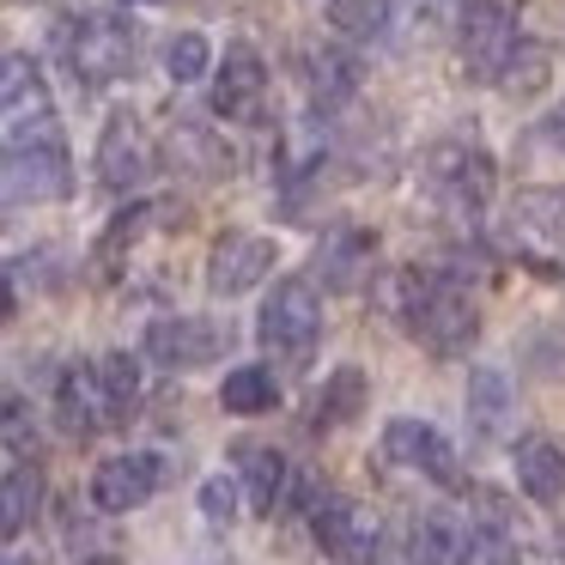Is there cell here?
Instances as JSON below:
<instances>
[{
    "mask_svg": "<svg viewBox=\"0 0 565 565\" xmlns=\"http://www.w3.org/2000/svg\"><path fill=\"white\" fill-rule=\"evenodd\" d=\"M310 535H317V547L329 553V559H341V565L383 559L377 553V516H371L365 504H353V499H334V492H322V499L310 504Z\"/></svg>",
    "mask_w": 565,
    "mask_h": 565,
    "instance_id": "obj_9",
    "label": "cell"
},
{
    "mask_svg": "<svg viewBox=\"0 0 565 565\" xmlns=\"http://www.w3.org/2000/svg\"><path fill=\"white\" fill-rule=\"evenodd\" d=\"M55 414H62V426L74 431V438H98V431L116 426L110 402H104V390H98V365L62 371V383H55Z\"/></svg>",
    "mask_w": 565,
    "mask_h": 565,
    "instance_id": "obj_18",
    "label": "cell"
},
{
    "mask_svg": "<svg viewBox=\"0 0 565 565\" xmlns=\"http://www.w3.org/2000/svg\"><path fill=\"white\" fill-rule=\"evenodd\" d=\"M365 402H371V377L359 365H341V371H329V383H322L317 402H310V426L334 431V426H347V419L365 414Z\"/></svg>",
    "mask_w": 565,
    "mask_h": 565,
    "instance_id": "obj_21",
    "label": "cell"
},
{
    "mask_svg": "<svg viewBox=\"0 0 565 565\" xmlns=\"http://www.w3.org/2000/svg\"><path fill=\"white\" fill-rule=\"evenodd\" d=\"M74 195V159L62 135L7 140V207H43Z\"/></svg>",
    "mask_w": 565,
    "mask_h": 565,
    "instance_id": "obj_6",
    "label": "cell"
},
{
    "mask_svg": "<svg viewBox=\"0 0 565 565\" xmlns=\"http://www.w3.org/2000/svg\"><path fill=\"white\" fill-rule=\"evenodd\" d=\"M256 341L268 347L274 359H286V365H305V359L317 353V341H322V298H317V286L298 280V274L274 280V292L262 298V317H256Z\"/></svg>",
    "mask_w": 565,
    "mask_h": 565,
    "instance_id": "obj_4",
    "label": "cell"
},
{
    "mask_svg": "<svg viewBox=\"0 0 565 565\" xmlns=\"http://www.w3.org/2000/svg\"><path fill=\"white\" fill-rule=\"evenodd\" d=\"M171 159L183 164L189 177H225V171H232V152H225L201 122H177L171 128Z\"/></svg>",
    "mask_w": 565,
    "mask_h": 565,
    "instance_id": "obj_24",
    "label": "cell"
},
{
    "mask_svg": "<svg viewBox=\"0 0 565 565\" xmlns=\"http://www.w3.org/2000/svg\"><path fill=\"white\" fill-rule=\"evenodd\" d=\"M262 98H268V67L249 43H225V62L213 74V116L225 122H256Z\"/></svg>",
    "mask_w": 565,
    "mask_h": 565,
    "instance_id": "obj_14",
    "label": "cell"
},
{
    "mask_svg": "<svg viewBox=\"0 0 565 565\" xmlns=\"http://www.w3.org/2000/svg\"><path fill=\"white\" fill-rule=\"evenodd\" d=\"M371 565H390V559H371Z\"/></svg>",
    "mask_w": 565,
    "mask_h": 565,
    "instance_id": "obj_34",
    "label": "cell"
},
{
    "mask_svg": "<svg viewBox=\"0 0 565 565\" xmlns=\"http://www.w3.org/2000/svg\"><path fill=\"white\" fill-rule=\"evenodd\" d=\"M159 480H164V456L159 450H128V456H110V462L92 475V504L98 511H110V516H122V511H140V504L159 492Z\"/></svg>",
    "mask_w": 565,
    "mask_h": 565,
    "instance_id": "obj_13",
    "label": "cell"
},
{
    "mask_svg": "<svg viewBox=\"0 0 565 565\" xmlns=\"http://www.w3.org/2000/svg\"><path fill=\"white\" fill-rule=\"evenodd\" d=\"M305 86H310L317 116H334L341 104L359 98V62L347 50H310L305 55Z\"/></svg>",
    "mask_w": 565,
    "mask_h": 565,
    "instance_id": "obj_19",
    "label": "cell"
},
{
    "mask_svg": "<svg viewBox=\"0 0 565 565\" xmlns=\"http://www.w3.org/2000/svg\"><path fill=\"white\" fill-rule=\"evenodd\" d=\"M232 347V329L213 317H159L147 322V359L164 371H195V365H213L225 359Z\"/></svg>",
    "mask_w": 565,
    "mask_h": 565,
    "instance_id": "obj_8",
    "label": "cell"
},
{
    "mask_svg": "<svg viewBox=\"0 0 565 565\" xmlns=\"http://www.w3.org/2000/svg\"><path fill=\"white\" fill-rule=\"evenodd\" d=\"M468 419H475L480 438H499L504 419H511V377L492 365L468 371Z\"/></svg>",
    "mask_w": 565,
    "mask_h": 565,
    "instance_id": "obj_23",
    "label": "cell"
},
{
    "mask_svg": "<svg viewBox=\"0 0 565 565\" xmlns=\"http://www.w3.org/2000/svg\"><path fill=\"white\" fill-rule=\"evenodd\" d=\"M541 140H553V147H565V104L547 116V122H541Z\"/></svg>",
    "mask_w": 565,
    "mask_h": 565,
    "instance_id": "obj_31",
    "label": "cell"
},
{
    "mask_svg": "<svg viewBox=\"0 0 565 565\" xmlns=\"http://www.w3.org/2000/svg\"><path fill=\"white\" fill-rule=\"evenodd\" d=\"M79 565H122V559H110V553H98V559H79Z\"/></svg>",
    "mask_w": 565,
    "mask_h": 565,
    "instance_id": "obj_33",
    "label": "cell"
},
{
    "mask_svg": "<svg viewBox=\"0 0 565 565\" xmlns=\"http://www.w3.org/2000/svg\"><path fill=\"white\" fill-rule=\"evenodd\" d=\"M201 516H207V523H232L237 516V487L225 475H213V480H201Z\"/></svg>",
    "mask_w": 565,
    "mask_h": 565,
    "instance_id": "obj_30",
    "label": "cell"
},
{
    "mask_svg": "<svg viewBox=\"0 0 565 565\" xmlns=\"http://www.w3.org/2000/svg\"><path fill=\"white\" fill-rule=\"evenodd\" d=\"M329 25L353 43H371L390 31V0H329Z\"/></svg>",
    "mask_w": 565,
    "mask_h": 565,
    "instance_id": "obj_27",
    "label": "cell"
},
{
    "mask_svg": "<svg viewBox=\"0 0 565 565\" xmlns=\"http://www.w3.org/2000/svg\"><path fill=\"white\" fill-rule=\"evenodd\" d=\"M98 390H104V402H110L116 426H122V419L140 407V390H147V377H140V359H135V353H104V359H98Z\"/></svg>",
    "mask_w": 565,
    "mask_h": 565,
    "instance_id": "obj_26",
    "label": "cell"
},
{
    "mask_svg": "<svg viewBox=\"0 0 565 565\" xmlns=\"http://www.w3.org/2000/svg\"><path fill=\"white\" fill-rule=\"evenodd\" d=\"M152 177V140L147 128H140L135 110H110V122H104L98 135V183L110 189V195H128V189H140Z\"/></svg>",
    "mask_w": 565,
    "mask_h": 565,
    "instance_id": "obj_12",
    "label": "cell"
},
{
    "mask_svg": "<svg viewBox=\"0 0 565 565\" xmlns=\"http://www.w3.org/2000/svg\"><path fill=\"white\" fill-rule=\"evenodd\" d=\"M419 183H426L431 207L444 213L450 225H468L475 232L492 207V159L475 147V140H438V147L419 159Z\"/></svg>",
    "mask_w": 565,
    "mask_h": 565,
    "instance_id": "obj_3",
    "label": "cell"
},
{
    "mask_svg": "<svg viewBox=\"0 0 565 565\" xmlns=\"http://www.w3.org/2000/svg\"><path fill=\"white\" fill-rule=\"evenodd\" d=\"M0 104H7V140H43V135H62L55 122V98H50V79L31 55H7L0 67Z\"/></svg>",
    "mask_w": 565,
    "mask_h": 565,
    "instance_id": "obj_7",
    "label": "cell"
},
{
    "mask_svg": "<svg viewBox=\"0 0 565 565\" xmlns=\"http://www.w3.org/2000/svg\"><path fill=\"white\" fill-rule=\"evenodd\" d=\"M407 565H475V529L450 511H419L407 529Z\"/></svg>",
    "mask_w": 565,
    "mask_h": 565,
    "instance_id": "obj_16",
    "label": "cell"
},
{
    "mask_svg": "<svg viewBox=\"0 0 565 565\" xmlns=\"http://www.w3.org/2000/svg\"><path fill=\"white\" fill-rule=\"evenodd\" d=\"M220 402H225V414H268L280 402V383H274L268 365H237V371H225Z\"/></svg>",
    "mask_w": 565,
    "mask_h": 565,
    "instance_id": "obj_25",
    "label": "cell"
},
{
    "mask_svg": "<svg viewBox=\"0 0 565 565\" xmlns=\"http://www.w3.org/2000/svg\"><path fill=\"white\" fill-rule=\"evenodd\" d=\"M232 468L244 475L249 504H256L262 516L286 511V499H292V475H298V468H286V456L274 450V444H262V438H237V444H232Z\"/></svg>",
    "mask_w": 565,
    "mask_h": 565,
    "instance_id": "obj_15",
    "label": "cell"
},
{
    "mask_svg": "<svg viewBox=\"0 0 565 565\" xmlns=\"http://www.w3.org/2000/svg\"><path fill=\"white\" fill-rule=\"evenodd\" d=\"M7 565H38V559H31V553H19V547H13V553H7Z\"/></svg>",
    "mask_w": 565,
    "mask_h": 565,
    "instance_id": "obj_32",
    "label": "cell"
},
{
    "mask_svg": "<svg viewBox=\"0 0 565 565\" xmlns=\"http://www.w3.org/2000/svg\"><path fill=\"white\" fill-rule=\"evenodd\" d=\"M511 98H529L535 86H547V50L541 43H523V50L511 55V67H504V79H499Z\"/></svg>",
    "mask_w": 565,
    "mask_h": 565,
    "instance_id": "obj_29",
    "label": "cell"
},
{
    "mask_svg": "<svg viewBox=\"0 0 565 565\" xmlns=\"http://www.w3.org/2000/svg\"><path fill=\"white\" fill-rule=\"evenodd\" d=\"M390 310L402 317V329L438 359L468 353L475 334H480L475 292H468V280L456 268H402L390 280Z\"/></svg>",
    "mask_w": 565,
    "mask_h": 565,
    "instance_id": "obj_1",
    "label": "cell"
},
{
    "mask_svg": "<svg viewBox=\"0 0 565 565\" xmlns=\"http://www.w3.org/2000/svg\"><path fill=\"white\" fill-rule=\"evenodd\" d=\"M516 487L535 504H559L565 499V450L553 438H523L516 444Z\"/></svg>",
    "mask_w": 565,
    "mask_h": 565,
    "instance_id": "obj_22",
    "label": "cell"
},
{
    "mask_svg": "<svg viewBox=\"0 0 565 565\" xmlns=\"http://www.w3.org/2000/svg\"><path fill=\"white\" fill-rule=\"evenodd\" d=\"M55 55H62L74 86L98 92V86H116L122 74H135L140 31L116 13H67L55 19Z\"/></svg>",
    "mask_w": 565,
    "mask_h": 565,
    "instance_id": "obj_2",
    "label": "cell"
},
{
    "mask_svg": "<svg viewBox=\"0 0 565 565\" xmlns=\"http://www.w3.org/2000/svg\"><path fill=\"white\" fill-rule=\"evenodd\" d=\"M383 456H390V462H402V468H414V475H426L431 487L462 492L456 450L444 444L438 426H426V419H390V426H383Z\"/></svg>",
    "mask_w": 565,
    "mask_h": 565,
    "instance_id": "obj_11",
    "label": "cell"
},
{
    "mask_svg": "<svg viewBox=\"0 0 565 565\" xmlns=\"http://www.w3.org/2000/svg\"><path fill=\"white\" fill-rule=\"evenodd\" d=\"M207 67H213V43L201 31H177L171 50H164V74L177 86H195V79H207Z\"/></svg>",
    "mask_w": 565,
    "mask_h": 565,
    "instance_id": "obj_28",
    "label": "cell"
},
{
    "mask_svg": "<svg viewBox=\"0 0 565 565\" xmlns=\"http://www.w3.org/2000/svg\"><path fill=\"white\" fill-rule=\"evenodd\" d=\"M371 256H377V232H365V225H329L317 244V280L329 292H347V286L365 280Z\"/></svg>",
    "mask_w": 565,
    "mask_h": 565,
    "instance_id": "obj_17",
    "label": "cell"
},
{
    "mask_svg": "<svg viewBox=\"0 0 565 565\" xmlns=\"http://www.w3.org/2000/svg\"><path fill=\"white\" fill-rule=\"evenodd\" d=\"M456 50H462V74L480 86H499L511 55L523 50V31H516V0H462V19H456Z\"/></svg>",
    "mask_w": 565,
    "mask_h": 565,
    "instance_id": "obj_5",
    "label": "cell"
},
{
    "mask_svg": "<svg viewBox=\"0 0 565 565\" xmlns=\"http://www.w3.org/2000/svg\"><path fill=\"white\" fill-rule=\"evenodd\" d=\"M38 504H43L38 456H7V475H0V529H7V541L25 535V523L38 516Z\"/></svg>",
    "mask_w": 565,
    "mask_h": 565,
    "instance_id": "obj_20",
    "label": "cell"
},
{
    "mask_svg": "<svg viewBox=\"0 0 565 565\" xmlns=\"http://www.w3.org/2000/svg\"><path fill=\"white\" fill-rule=\"evenodd\" d=\"M280 262L274 237H256V232H225L220 244L207 249V292L213 298H244L249 286H262Z\"/></svg>",
    "mask_w": 565,
    "mask_h": 565,
    "instance_id": "obj_10",
    "label": "cell"
}]
</instances>
